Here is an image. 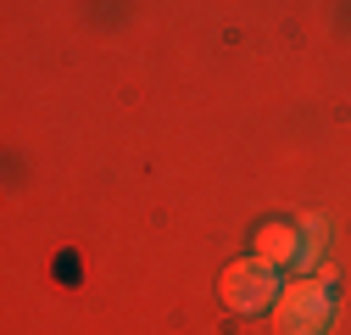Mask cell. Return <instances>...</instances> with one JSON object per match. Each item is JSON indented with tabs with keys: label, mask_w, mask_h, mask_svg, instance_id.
Wrapping results in <instances>:
<instances>
[{
	"label": "cell",
	"mask_w": 351,
	"mask_h": 335,
	"mask_svg": "<svg viewBox=\"0 0 351 335\" xmlns=\"http://www.w3.org/2000/svg\"><path fill=\"white\" fill-rule=\"evenodd\" d=\"M324 319H329V297L318 285H295L285 297V308H279V330L285 335H318Z\"/></svg>",
	"instance_id": "1"
}]
</instances>
